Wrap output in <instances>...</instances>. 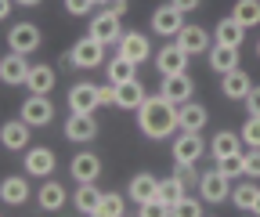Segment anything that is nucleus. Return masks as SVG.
Returning <instances> with one entry per match:
<instances>
[{"instance_id":"obj_1","label":"nucleus","mask_w":260,"mask_h":217,"mask_svg":"<svg viewBox=\"0 0 260 217\" xmlns=\"http://www.w3.org/2000/svg\"><path fill=\"white\" fill-rule=\"evenodd\" d=\"M138 123H141V134L152 138V141H162V138H170L177 127V105L167 102L162 95H152L145 98V105L138 109Z\"/></svg>"},{"instance_id":"obj_2","label":"nucleus","mask_w":260,"mask_h":217,"mask_svg":"<svg viewBox=\"0 0 260 217\" xmlns=\"http://www.w3.org/2000/svg\"><path fill=\"white\" fill-rule=\"evenodd\" d=\"M69 58H73V69H98V66H102V58H105V44L87 33L83 40H76V47L69 51Z\"/></svg>"},{"instance_id":"obj_3","label":"nucleus","mask_w":260,"mask_h":217,"mask_svg":"<svg viewBox=\"0 0 260 217\" xmlns=\"http://www.w3.org/2000/svg\"><path fill=\"white\" fill-rule=\"evenodd\" d=\"M181 25H184V11L174 8V4H159L152 11V33L155 37H177Z\"/></svg>"},{"instance_id":"obj_4","label":"nucleus","mask_w":260,"mask_h":217,"mask_svg":"<svg viewBox=\"0 0 260 217\" xmlns=\"http://www.w3.org/2000/svg\"><path fill=\"white\" fill-rule=\"evenodd\" d=\"M206 152V141L199 138V131H181L177 138H174V160L177 163H199V156Z\"/></svg>"},{"instance_id":"obj_5","label":"nucleus","mask_w":260,"mask_h":217,"mask_svg":"<svg viewBox=\"0 0 260 217\" xmlns=\"http://www.w3.org/2000/svg\"><path fill=\"white\" fill-rule=\"evenodd\" d=\"M102 105V83H73L69 87V109L73 112H94Z\"/></svg>"},{"instance_id":"obj_6","label":"nucleus","mask_w":260,"mask_h":217,"mask_svg":"<svg viewBox=\"0 0 260 217\" xmlns=\"http://www.w3.org/2000/svg\"><path fill=\"white\" fill-rule=\"evenodd\" d=\"M232 177H224L217 167L213 170H206L203 177H199V196L206 199V203H224V199H232V184H228Z\"/></svg>"},{"instance_id":"obj_7","label":"nucleus","mask_w":260,"mask_h":217,"mask_svg":"<svg viewBox=\"0 0 260 217\" xmlns=\"http://www.w3.org/2000/svg\"><path fill=\"white\" fill-rule=\"evenodd\" d=\"M188 58H191L188 51H181L177 44H167L155 51V69H159V76H177V73H184Z\"/></svg>"},{"instance_id":"obj_8","label":"nucleus","mask_w":260,"mask_h":217,"mask_svg":"<svg viewBox=\"0 0 260 217\" xmlns=\"http://www.w3.org/2000/svg\"><path fill=\"white\" fill-rule=\"evenodd\" d=\"M8 44H11V51H18V54H32V51L40 47V29L32 25V22H18V25L8 29Z\"/></svg>"},{"instance_id":"obj_9","label":"nucleus","mask_w":260,"mask_h":217,"mask_svg":"<svg viewBox=\"0 0 260 217\" xmlns=\"http://www.w3.org/2000/svg\"><path fill=\"white\" fill-rule=\"evenodd\" d=\"M29 61H25V54H18V51H8L4 58H0V80H4L8 87H18V83H25L29 80Z\"/></svg>"},{"instance_id":"obj_10","label":"nucleus","mask_w":260,"mask_h":217,"mask_svg":"<svg viewBox=\"0 0 260 217\" xmlns=\"http://www.w3.org/2000/svg\"><path fill=\"white\" fill-rule=\"evenodd\" d=\"M22 119L32 123V127H47V123L54 119V105L47 95H29L25 105H22Z\"/></svg>"},{"instance_id":"obj_11","label":"nucleus","mask_w":260,"mask_h":217,"mask_svg":"<svg viewBox=\"0 0 260 217\" xmlns=\"http://www.w3.org/2000/svg\"><path fill=\"white\" fill-rule=\"evenodd\" d=\"M167 102H174V105H184V102H191V95H195V83H191V76L188 73H177V76H162V90H159Z\"/></svg>"},{"instance_id":"obj_12","label":"nucleus","mask_w":260,"mask_h":217,"mask_svg":"<svg viewBox=\"0 0 260 217\" xmlns=\"http://www.w3.org/2000/svg\"><path fill=\"white\" fill-rule=\"evenodd\" d=\"M65 138H69V141H94L98 138L94 112H73L69 119H65Z\"/></svg>"},{"instance_id":"obj_13","label":"nucleus","mask_w":260,"mask_h":217,"mask_svg":"<svg viewBox=\"0 0 260 217\" xmlns=\"http://www.w3.org/2000/svg\"><path fill=\"white\" fill-rule=\"evenodd\" d=\"M119 54H123V58H130L134 66H141L145 58H152V44H148V37H145V33L130 29V33H123V37H119Z\"/></svg>"},{"instance_id":"obj_14","label":"nucleus","mask_w":260,"mask_h":217,"mask_svg":"<svg viewBox=\"0 0 260 217\" xmlns=\"http://www.w3.org/2000/svg\"><path fill=\"white\" fill-rule=\"evenodd\" d=\"M54 167H58V160H54V152H51L47 145L25 152V174H29V177H51Z\"/></svg>"},{"instance_id":"obj_15","label":"nucleus","mask_w":260,"mask_h":217,"mask_svg":"<svg viewBox=\"0 0 260 217\" xmlns=\"http://www.w3.org/2000/svg\"><path fill=\"white\" fill-rule=\"evenodd\" d=\"M90 37H98L102 44H119V37H123V29H119V15H112V11L94 15V18H90Z\"/></svg>"},{"instance_id":"obj_16","label":"nucleus","mask_w":260,"mask_h":217,"mask_svg":"<svg viewBox=\"0 0 260 217\" xmlns=\"http://www.w3.org/2000/svg\"><path fill=\"white\" fill-rule=\"evenodd\" d=\"M174 44L181 51H188V54H203V51H210V33L203 25H181V33H177Z\"/></svg>"},{"instance_id":"obj_17","label":"nucleus","mask_w":260,"mask_h":217,"mask_svg":"<svg viewBox=\"0 0 260 217\" xmlns=\"http://www.w3.org/2000/svg\"><path fill=\"white\" fill-rule=\"evenodd\" d=\"M145 83L141 80H126V83H119L116 87V109H126V112H134V109H141L145 105Z\"/></svg>"},{"instance_id":"obj_18","label":"nucleus","mask_w":260,"mask_h":217,"mask_svg":"<svg viewBox=\"0 0 260 217\" xmlns=\"http://www.w3.org/2000/svg\"><path fill=\"white\" fill-rule=\"evenodd\" d=\"M206 119H210V112H206L203 102H184V105H177V127H181V131H203Z\"/></svg>"},{"instance_id":"obj_19","label":"nucleus","mask_w":260,"mask_h":217,"mask_svg":"<svg viewBox=\"0 0 260 217\" xmlns=\"http://www.w3.org/2000/svg\"><path fill=\"white\" fill-rule=\"evenodd\" d=\"M29 131H32V123L11 119V123H4V131H0V141H4V148H11V152H22V148H29Z\"/></svg>"},{"instance_id":"obj_20","label":"nucleus","mask_w":260,"mask_h":217,"mask_svg":"<svg viewBox=\"0 0 260 217\" xmlns=\"http://www.w3.org/2000/svg\"><path fill=\"white\" fill-rule=\"evenodd\" d=\"M130 199H134L138 206H145V203H155L159 199V181L152 177V174H134V181H130Z\"/></svg>"},{"instance_id":"obj_21","label":"nucleus","mask_w":260,"mask_h":217,"mask_svg":"<svg viewBox=\"0 0 260 217\" xmlns=\"http://www.w3.org/2000/svg\"><path fill=\"white\" fill-rule=\"evenodd\" d=\"M69 174L76 181H98V174H102V160H98L94 152H76L73 163H69Z\"/></svg>"},{"instance_id":"obj_22","label":"nucleus","mask_w":260,"mask_h":217,"mask_svg":"<svg viewBox=\"0 0 260 217\" xmlns=\"http://www.w3.org/2000/svg\"><path fill=\"white\" fill-rule=\"evenodd\" d=\"M210 69H213L217 76H224V73L239 69V47H228V44H213V47H210Z\"/></svg>"},{"instance_id":"obj_23","label":"nucleus","mask_w":260,"mask_h":217,"mask_svg":"<svg viewBox=\"0 0 260 217\" xmlns=\"http://www.w3.org/2000/svg\"><path fill=\"white\" fill-rule=\"evenodd\" d=\"M102 192H98V184L94 181H80V189H76V196H73V203H76V210L80 213H90V217H98V206H102Z\"/></svg>"},{"instance_id":"obj_24","label":"nucleus","mask_w":260,"mask_h":217,"mask_svg":"<svg viewBox=\"0 0 260 217\" xmlns=\"http://www.w3.org/2000/svg\"><path fill=\"white\" fill-rule=\"evenodd\" d=\"M249 76L242 73V69H232V73H224L220 76V90H224V98H232V102H242L246 95H249Z\"/></svg>"},{"instance_id":"obj_25","label":"nucleus","mask_w":260,"mask_h":217,"mask_svg":"<svg viewBox=\"0 0 260 217\" xmlns=\"http://www.w3.org/2000/svg\"><path fill=\"white\" fill-rule=\"evenodd\" d=\"M246 40V25H239L235 18H220L213 29V44H228V47H242Z\"/></svg>"},{"instance_id":"obj_26","label":"nucleus","mask_w":260,"mask_h":217,"mask_svg":"<svg viewBox=\"0 0 260 217\" xmlns=\"http://www.w3.org/2000/svg\"><path fill=\"white\" fill-rule=\"evenodd\" d=\"M25 87H29V95H51L54 90V69L51 66H32Z\"/></svg>"},{"instance_id":"obj_27","label":"nucleus","mask_w":260,"mask_h":217,"mask_svg":"<svg viewBox=\"0 0 260 217\" xmlns=\"http://www.w3.org/2000/svg\"><path fill=\"white\" fill-rule=\"evenodd\" d=\"M105 76H109V83H126V80H138V66L130 58H123V54H116L109 66H105Z\"/></svg>"},{"instance_id":"obj_28","label":"nucleus","mask_w":260,"mask_h":217,"mask_svg":"<svg viewBox=\"0 0 260 217\" xmlns=\"http://www.w3.org/2000/svg\"><path fill=\"white\" fill-rule=\"evenodd\" d=\"M0 199H4L8 206H22L29 199V181L25 177H4V184H0Z\"/></svg>"},{"instance_id":"obj_29","label":"nucleus","mask_w":260,"mask_h":217,"mask_svg":"<svg viewBox=\"0 0 260 217\" xmlns=\"http://www.w3.org/2000/svg\"><path fill=\"white\" fill-rule=\"evenodd\" d=\"M65 199H69V196H65V189H61L58 181H44V189L37 192V203H40L44 210H61Z\"/></svg>"},{"instance_id":"obj_30","label":"nucleus","mask_w":260,"mask_h":217,"mask_svg":"<svg viewBox=\"0 0 260 217\" xmlns=\"http://www.w3.org/2000/svg\"><path fill=\"white\" fill-rule=\"evenodd\" d=\"M210 148H213V160H217V156H228V152H242V134H235V131H217L213 141H210Z\"/></svg>"},{"instance_id":"obj_31","label":"nucleus","mask_w":260,"mask_h":217,"mask_svg":"<svg viewBox=\"0 0 260 217\" xmlns=\"http://www.w3.org/2000/svg\"><path fill=\"white\" fill-rule=\"evenodd\" d=\"M188 196V189L181 184V177L174 174V177H162L159 181V203H167V206H177L181 199Z\"/></svg>"},{"instance_id":"obj_32","label":"nucleus","mask_w":260,"mask_h":217,"mask_svg":"<svg viewBox=\"0 0 260 217\" xmlns=\"http://www.w3.org/2000/svg\"><path fill=\"white\" fill-rule=\"evenodd\" d=\"M256 196H260V189H256L253 181H239L235 189H232V203H235V210H246V213H253Z\"/></svg>"},{"instance_id":"obj_33","label":"nucleus","mask_w":260,"mask_h":217,"mask_svg":"<svg viewBox=\"0 0 260 217\" xmlns=\"http://www.w3.org/2000/svg\"><path fill=\"white\" fill-rule=\"evenodd\" d=\"M232 18L239 22V25H260V0H239L235 4V11H232Z\"/></svg>"},{"instance_id":"obj_34","label":"nucleus","mask_w":260,"mask_h":217,"mask_svg":"<svg viewBox=\"0 0 260 217\" xmlns=\"http://www.w3.org/2000/svg\"><path fill=\"white\" fill-rule=\"evenodd\" d=\"M217 170L224 177H242L246 163H242V152H228V156H217Z\"/></svg>"},{"instance_id":"obj_35","label":"nucleus","mask_w":260,"mask_h":217,"mask_svg":"<svg viewBox=\"0 0 260 217\" xmlns=\"http://www.w3.org/2000/svg\"><path fill=\"white\" fill-rule=\"evenodd\" d=\"M119 213H126V199L119 192H105L102 206H98V217H119Z\"/></svg>"},{"instance_id":"obj_36","label":"nucleus","mask_w":260,"mask_h":217,"mask_svg":"<svg viewBox=\"0 0 260 217\" xmlns=\"http://www.w3.org/2000/svg\"><path fill=\"white\" fill-rule=\"evenodd\" d=\"M242 141L249 145V148H260V116H246V123H242Z\"/></svg>"},{"instance_id":"obj_37","label":"nucleus","mask_w":260,"mask_h":217,"mask_svg":"<svg viewBox=\"0 0 260 217\" xmlns=\"http://www.w3.org/2000/svg\"><path fill=\"white\" fill-rule=\"evenodd\" d=\"M242 163H246V177H260V148L242 152Z\"/></svg>"},{"instance_id":"obj_38","label":"nucleus","mask_w":260,"mask_h":217,"mask_svg":"<svg viewBox=\"0 0 260 217\" xmlns=\"http://www.w3.org/2000/svg\"><path fill=\"white\" fill-rule=\"evenodd\" d=\"M177 213H191V217H203L206 210H203V203H199V199H188V196H184V199L177 203Z\"/></svg>"},{"instance_id":"obj_39","label":"nucleus","mask_w":260,"mask_h":217,"mask_svg":"<svg viewBox=\"0 0 260 217\" xmlns=\"http://www.w3.org/2000/svg\"><path fill=\"white\" fill-rule=\"evenodd\" d=\"M177 177H181V184H184V189H188V184L195 181V184H199V177L203 174H195V163L188 167V163H177Z\"/></svg>"},{"instance_id":"obj_40","label":"nucleus","mask_w":260,"mask_h":217,"mask_svg":"<svg viewBox=\"0 0 260 217\" xmlns=\"http://www.w3.org/2000/svg\"><path fill=\"white\" fill-rule=\"evenodd\" d=\"M242 102H246V116H260V87H249Z\"/></svg>"},{"instance_id":"obj_41","label":"nucleus","mask_w":260,"mask_h":217,"mask_svg":"<svg viewBox=\"0 0 260 217\" xmlns=\"http://www.w3.org/2000/svg\"><path fill=\"white\" fill-rule=\"evenodd\" d=\"M90 8H94V0H65V11L76 15V18H80V15H87Z\"/></svg>"},{"instance_id":"obj_42","label":"nucleus","mask_w":260,"mask_h":217,"mask_svg":"<svg viewBox=\"0 0 260 217\" xmlns=\"http://www.w3.org/2000/svg\"><path fill=\"white\" fill-rule=\"evenodd\" d=\"M105 11H112V15H126V0H105Z\"/></svg>"},{"instance_id":"obj_43","label":"nucleus","mask_w":260,"mask_h":217,"mask_svg":"<svg viewBox=\"0 0 260 217\" xmlns=\"http://www.w3.org/2000/svg\"><path fill=\"white\" fill-rule=\"evenodd\" d=\"M170 4H174V8H181V11L188 15V11H195V8H199L203 0H170Z\"/></svg>"},{"instance_id":"obj_44","label":"nucleus","mask_w":260,"mask_h":217,"mask_svg":"<svg viewBox=\"0 0 260 217\" xmlns=\"http://www.w3.org/2000/svg\"><path fill=\"white\" fill-rule=\"evenodd\" d=\"M11 8H15V0H0V18H8Z\"/></svg>"},{"instance_id":"obj_45","label":"nucleus","mask_w":260,"mask_h":217,"mask_svg":"<svg viewBox=\"0 0 260 217\" xmlns=\"http://www.w3.org/2000/svg\"><path fill=\"white\" fill-rule=\"evenodd\" d=\"M15 4H18V8H37L40 0H15Z\"/></svg>"},{"instance_id":"obj_46","label":"nucleus","mask_w":260,"mask_h":217,"mask_svg":"<svg viewBox=\"0 0 260 217\" xmlns=\"http://www.w3.org/2000/svg\"><path fill=\"white\" fill-rule=\"evenodd\" d=\"M253 213H256V217H260V196H256V203H253Z\"/></svg>"},{"instance_id":"obj_47","label":"nucleus","mask_w":260,"mask_h":217,"mask_svg":"<svg viewBox=\"0 0 260 217\" xmlns=\"http://www.w3.org/2000/svg\"><path fill=\"white\" fill-rule=\"evenodd\" d=\"M98 4H105V0H94V8H98Z\"/></svg>"},{"instance_id":"obj_48","label":"nucleus","mask_w":260,"mask_h":217,"mask_svg":"<svg viewBox=\"0 0 260 217\" xmlns=\"http://www.w3.org/2000/svg\"><path fill=\"white\" fill-rule=\"evenodd\" d=\"M256 58H260V44H256Z\"/></svg>"}]
</instances>
